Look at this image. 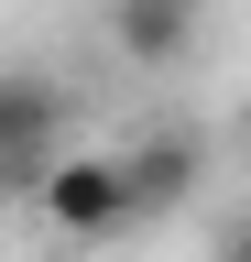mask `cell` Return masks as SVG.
Listing matches in <instances>:
<instances>
[{
	"instance_id": "cell-1",
	"label": "cell",
	"mask_w": 251,
	"mask_h": 262,
	"mask_svg": "<svg viewBox=\"0 0 251 262\" xmlns=\"http://www.w3.org/2000/svg\"><path fill=\"white\" fill-rule=\"evenodd\" d=\"M33 219L77 251H109L142 229V186H131V153H66L55 175L33 186Z\"/></svg>"
},
{
	"instance_id": "cell-2",
	"label": "cell",
	"mask_w": 251,
	"mask_h": 262,
	"mask_svg": "<svg viewBox=\"0 0 251 262\" xmlns=\"http://www.w3.org/2000/svg\"><path fill=\"white\" fill-rule=\"evenodd\" d=\"M66 131H77V98L55 66H0V196H33L77 153Z\"/></svg>"
},
{
	"instance_id": "cell-3",
	"label": "cell",
	"mask_w": 251,
	"mask_h": 262,
	"mask_svg": "<svg viewBox=\"0 0 251 262\" xmlns=\"http://www.w3.org/2000/svg\"><path fill=\"white\" fill-rule=\"evenodd\" d=\"M197 33H208V0H109V44L131 66H186Z\"/></svg>"
},
{
	"instance_id": "cell-4",
	"label": "cell",
	"mask_w": 251,
	"mask_h": 262,
	"mask_svg": "<svg viewBox=\"0 0 251 262\" xmlns=\"http://www.w3.org/2000/svg\"><path fill=\"white\" fill-rule=\"evenodd\" d=\"M120 153H131L142 219H175L186 196H197V175H208V142H197V131H142V142H120Z\"/></svg>"
},
{
	"instance_id": "cell-5",
	"label": "cell",
	"mask_w": 251,
	"mask_h": 262,
	"mask_svg": "<svg viewBox=\"0 0 251 262\" xmlns=\"http://www.w3.org/2000/svg\"><path fill=\"white\" fill-rule=\"evenodd\" d=\"M218 262H251V219H230V229H218Z\"/></svg>"
},
{
	"instance_id": "cell-6",
	"label": "cell",
	"mask_w": 251,
	"mask_h": 262,
	"mask_svg": "<svg viewBox=\"0 0 251 262\" xmlns=\"http://www.w3.org/2000/svg\"><path fill=\"white\" fill-rule=\"evenodd\" d=\"M240 131H251V120H240Z\"/></svg>"
}]
</instances>
